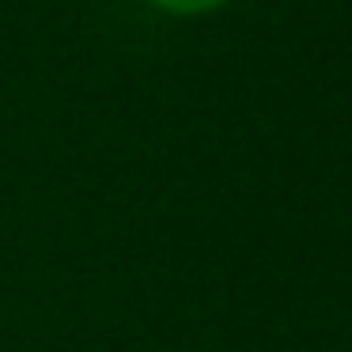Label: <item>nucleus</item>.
Segmentation results:
<instances>
[{
  "mask_svg": "<svg viewBox=\"0 0 352 352\" xmlns=\"http://www.w3.org/2000/svg\"><path fill=\"white\" fill-rule=\"evenodd\" d=\"M148 4H155L167 16H208V12L223 8L231 0H148Z\"/></svg>",
  "mask_w": 352,
  "mask_h": 352,
  "instance_id": "f257e3e1",
  "label": "nucleus"
}]
</instances>
